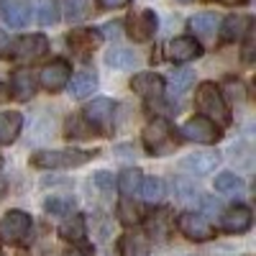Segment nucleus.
<instances>
[{"label":"nucleus","instance_id":"2eb2a0df","mask_svg":"<svg viewBox=\"0 0 256 256\" xmlns=\"http://www.w3.org/2000/svg\"><path fill=\"white\" fill-rule=\"evenodd\" d=\"M113 113H116V102L108 98H98L84 105V118H88L90 126H110Z\"/></svg>","mask_w":256,"mask_h":256},{"label":"nucleus","instance_id":"b1692460","mask_svg":"<svg viewBox=\"0 0 256 256\" xmlns=\"http://www.w3.org/2000/svg\"><path fill=\"white\" fill-rule=\"evenodd\" d=\"M192 84H195V72L192 70H174L169 74V84H164V88H169L172 95H184Z\"/></svg>","mask_w":256,"mask_h":256},{"label":"nucleus","instance_id":"c756f323","mask_svg":"<svg viewBox=\"0 0 256 256\" xmlns=\"http://www.w3.org/2000/svg\"><path fill=\"white\" fill-rule=\"evenodd\" d=\"M216 190L223 192V195H233V192H241L244 190V180L233 172H223L216 177Z\"/></svg>","mask_w":256,"mask_h":256},{"label":"nucleus","instance_id":"dca6fc26","mask_svg":"<svg viewBox=\"0 0 256 256\" xmlns=\"http://www.w3.org/2000/svg\"><path fill=\"white\" fill-rule=\"evenodd\" d=\"M3 20L10 28H20L31 20V6L26 0H3Z\"/></svg>","mask_w":256,"mask_h":256},{"label":"nucleus","instance_id":"0eeeda50","mask_svg":"<svg viewBox=\"0 0 256 256\" xmlns=\"http://www.w3.org/2000/svg\"><path fill=\"white\" fill-rule=\"evenodd\" d=\"M49 52V41L44 34H31V36H20L13 41V54L10 59H20V62H36Z\"/></svg>","mask_w":256,"mask_h":256},{"label":"nucleus","instance_id":"f257e3e1","mask_svg":"<svg viewBox=\"0 0 256 256\" xmlns=\"http://www.w3.org/2000/svg\"><path fill=\"white\" fill-rule=\"evenodd\" d=\"M195 102L205 118H210L216 126H228L230 113H228V105L223 100V92L216 88L212 82H202L198 92H195Z\"/></svg>","mask_w":256,"mask_h":256},{"label":"nucleus","instance_id":"37998d69","mask_svg":"<svg viewBox=\"0 0 256 256\" xmlns=\"http://www.w3.org/2000/svg\"><path fill=\"white\" fill-rule=\"evenodd\" d=\"M6 192H8V182H6L3 177H0V198H3V195H6Z\"/></svg>","mask_w":256,"mask_h":256},{"label":"nucleus","instance_id":"e433bc0d","mask_svg":"<svg viewBox=\"0 0 256 256\" xmlns=\"http://www.w3.org/2000/svg\"><path fill=\"white\" fill-rule=\"evenodd\" d=\"M95 182H98L100 190H105V192L113 190V177H110L108 172H98V174H95Z\"/></svg>","mask_w":256,"mask_h":256},{"label":"nucleus","instance_id":"aec40b11","mask_svg":"<svg viewBox=\"0 0 256 256\" xmlns=\"http://www.w3.org/2000/svg\"><path fill=\"white\" fill-rule=\"evenodd\" d=\"M67 41H70V46L77 54H88V52H92L100 44V34L98 31H90V28H77V31H72L67 36Z\"/></svg>","mask_w":256,"mask_h":256},{"label":"nucleus","instance_id":"a211bd4d","mask_svg":"<svg viewBox=\"0 0 256 256\" xmlns=\"http://www.w3.org/2000/svg\"><path fill=\"white\" fill-rule=\"evenodd\" d=\"M218 26H220V38L223 41H238L251 28V18L248 16H228Z\"/></svg>","mask_w":256,"mask_h":256},{"label":"nucleus","instance_id":"72a5a7b5","mask_svg":"<svg viewBox=\"0 0 256 256\" xmlns=\"http://www.w3.org/2000/svg\"><path fill=\"white\" fill-rule=\"evenodd\" d=\"M84 123L80 120V118H70L67 120V136H80V138H84V136H92L95 131L92 128H82Z\"/></svg>","mask_w":256,"mask_h":256},{"label":"nucleus","instance_id":"2f4dec72","mask_svg":"<svg viewBox=\"0 0 256 256\" xmlns=\"http://www.w3.org/2000/svg\"><path fill=\"white\" fill-rule=\"evenodd\" d=\"M38 20L44 26H54L59 20V3L56 0H41L38 3Z\"/></svg>","mask_w":256,"mask_h":256},{"label":"nucleus","instance_id":"a878e982","mask_svg":"<svg viewBox=\"0 0 256 256\" xmlns=\"http://www.w3.org/2000/svg\"><path fill=\"white\" fill-rule=\"evenodd\" d=\"M105 62H108L110 67H116V70H131V67H136V64H138V56L131 49L116 46V49H110L108 54H105Z\"/></svg>","mask_w":256,"mask_h":256},{"label":"nucleus","instance_id":"393cba45","mask_svg":"<svg viewBox=\"0 0 256 256\" xmlns=\"http://www.w3.org/2000/svg\"><path fill=\"white\" fill-rule=\"evenodd\" d=\"M116 212H118V220H120L123 226H128V228L144 220V212H141V208H138L131 198H123V200L118 202Z\"/></svg>","mask_w":256,"mask_h":256},{"label":"nucleus","instance_id":"4c0bfd02","mask_svg":"<svg viewBox=\"0 0 256 256\" xmlns=\"http://www.w3.org/2000/svg\"><path fill=\"white\" fill-rule=\"evenodd\" d=\"M98 3H100L102 8H126L131 0H98Z\"/></svg>","mask_w":256,"mask_h":256},{"label":"nucleus","instance_id":"4468645a","mask_svg":"<svg viewBox=\"0 0 256 256\" xmlns=\"http://www.w3.org/2000/svg\"><path fill=\"white\" fill-rule=\"evenodd\" d=\"M148 251H152V241L141 230H126L118 241L120 256H148Z\"/></svg>","mask_w":256,"mask_h":256},{"label":"nucleus","instance_id":"c85d7f7f","mask_svg":"<svg viewBox=\"0 0 256 256\" xmlns=\"http://www.w3.org/2000/svg\"><path fill=\"white\" fill-rule=\"evenodd\" d=\"M138 192H141V198H144L146 202H159V200L164 198L166 187H164V182H162L159 177H146V180H141Z\"/></svg>","mask_w":256,"mask_h":256},{"label":"nucleus","instance_id":"1a4fd4ad","mask_svg":"<svg viewBox=\"0 0 256 256\" xmlns=\"http://www.w3.org/2000/svg\"><path fill=\"white\" fill-rule=\"evenodd\" d=\"M70 77H72L70 64L64 62V59H54L52 64H46V67L41 70L38 82H41V88H44V90H49V92H59L62 88H67Z\"/></svg>","mask_w":256,"mask_h":256},{"label":"nucleus","instance_id":"9d476101","mask_svg":"<svg viewBox=\"0 0 256 256\" xmlns=\"http://www.w3.org/2000/svg\"><path fill=\"white\" fill-rule=\"evenodd\" d=\"M164 77L162 74H156V72H138V74H134V80H131V90L136 92V95H141V98H146V100H159L162 95H164Z\"/></svg>","mask_w":256,"mask_h":256},{"label":"nucleus","instance_id":"6ab92c4d","mask_svg":"<svg viewBox=\"0 0 256 256\" xmlns=\"http://www.w3.org/2000/svg\"><path fill=\"white\" fill-rule=\"evenodd\" d=\"M218 24H220V20H218L216 13H198L195 18L190 20V28H192V34H195L198 38L210 41V38H216Z\"/></svg>","mask_w":256,"mask_h":256},{"label":"nucleus","instance_id":"ddd939ff","mask_svg":"<svg viewBox=\"0 0 256 256\" xmlns=\"http://www.w3.org/2000/svg\"><path fill=\"white\" fill-rule=\"evenodd\" d=\"M251 220L254 216L248 205H233L220 216V228L226 233H246L251 228Z\"/></svg>","mask_w":256,"mask_h":256},{"label":"nucleus","instance_id":"c9c22d12","mask_svg":"<svg viewBox=\"0 0 256 256\" xmlns=\"http://www.w3.org/2000/svg\"><path fill=\"white\" fill-rule=\"evenodd\" d=\"M13 41L16 38H10V34H0V56L3 59H10V54H13Z\"/></svg>","mask_w":256,"mask_h":256},{"label":"nucleus","instance_id":"a18cd8bd","mask_svg":"<svg viewBox=\"0 0 256 256\" xmlns=\"http://www.w3.org/2000/svg\"><path fill=\"white\" fill-rule=\"evenodd\" d=\"M0 164H3V156H0Z\"/></svg>","mask_w":256,"mask_h":256},{"label":"nucleus","instance_id":"473e14b6","mask_svg":"<svg viewBox=\"0 0 256 256\" xmlns=\"http://www.w3.org/2000/svg\"><path fill=\"white\" fill-rule=\"evenodd\" d=\"M67 6V18L70 20H82L88 16V0H64Z\"/></svg>","mask_w":256,"mask_h":256},{"label":"nucleus","instance_id":"20e7f679","mask_svg":"<svg viewBox=\"0 0 256 256\" xmlns=\"http://www.w3.org/2000/svg\"><path fill=\"white\" fill-rule=\"evenodd\" d=\"M31 216L24 210H10L0 218V236L8 244H20L31 233Z\"/></svg>","mask_w":256,"mask_h":256},{"label":"nucleus","instance_id":"f8f14e48","mask_svg":"<svg viewBox=\"0 0 256 256\" xmlns=\"http://www.w3.org/2000/svg\"><path fill=\"white\" fill-rule=\"evenodd\" d=\"M220 164V154L212 152V148H202V152H195V154H187L182 159V166L187 169L190 174H198V177H205L210 172H216V166Z\"/></svg>","mask_w":256,"mask_h":256},{"label":"nucleus","instance_id":"c03bdc74","mask_svg":"<svg viewBox=\"0 0 256 256\" xmlns=\"http://www.w3.org/2000/svg\"><path fill=\"white\" fill-rule=\"evenodd\" d=\"M180 3H190V0H180Z\"/></svg>","mask_w":256,"mask_h":256},{"label":"nucleus","instance_id":"412c9836","mask_svg":"<svg viewBox=\"0 0 256 256\" xmlns=\"http://www.w3.org/2000/svg\"><path fill=\"white\" fill-rule=\"evenodd\" d=\"M70 92H72V98H77V100H82V98H88V95H92V90L98 88V74L95 72H80V74H74V77H70Z\"/></svg>","mask_w":256,"mask_h":256},{"label":"nucleus","instance_id":"9b49d317","mask_svg":"<svg viewBox=\"0 0 256 256\" xmlns=\"http://www.w3.org/2000/svg\"><path fill=\"white\" fill-rule=\"evenodd\" d=\"M202 54V46L195 36H177L166 44V56L177 62V64H184V62H192Z\"/></svg>","mask_w":256,"mask_h":256},{"label":"nucleus","instance_id":"f03ea898","mask_svg":"<svg viewBox=\"0 0 256 256\" xmlns=\"http://www.w3.org/2000/svg\"><path fill=\"white\" fill-rule=\"evenodd\" d=\"M141 138H144L146 152L148 154H156V156L169 154L174 148V144H177L174 141V128H172V123H169L166 118L148 120L146 128H144V134H141Z\"/></svg>","mask_w":256,"mask_h":256},{"label":"nucleus","instance_id":"4be33fe9","mask_svg":"<svg viewBox=\"0 0 256 256\" xmlns=\"http://www.w3.org/2000/svg\"><path fill=\"white\" fill-rule=\"evenodd\" d=\"M20 126H24V118L16 110L0 113V144H13L20 134Z\"/></svg>","mask_w":256,"mask_h":256},{"label":"nucleus","instance_id":"cd10ccee","mask_svg":"<svg viewBox=\"0 0 256 256\" xmlns=\"http://www.w3.org/2000/svg\"><path fill=\"white\" fill-rule=\"evenodd\" d=\"M169 226H172V216H169V210H159V212H154V216L148 218V233H146V236L166 238Z\"/></svg>","mask_w":256,"mask_h":256},{"label":"nucleus","instance_id":"39448f33","mask_svg":"<svg viewBox=\"0 0 256 256\" xmlns=\"http://www.w3.org/2000/svg\"><path fill=\"white\" fill-rule=\"evenodd\" d=\"M177 228L190 241H210L216 236V228H212L210 220L205 216H200V212H182L180 220H177Z\"/></svg>","mask_w":256,"mask_h":256},{"label":"nucleus","instance_id":"f704fd0d","mask_svg":"<svg viewBox=\"0 0 256 256\" xmlns=\"http://www.w3.org/2000/svg\"><path fill=\"white\" fill-rule=\"evenodd\" d=\"M254 49H256V44H254V28H248L246 31V44H244V62L246 64H251L254 62Z\"/></svg>","mask_w":256,"mask_h":256},{"label":"nucleus","instance_id":"a19ab883","mask_svg":"<svg viewBox=\"0 0 256 256\" xmlns=\"http://www.w3.org/2000/svg\"><path fill=\"white\" fill-rule=\"evenodd\" d=\"M216 3H220V6H246L248 0H216Z\"/></svg>","mask_w":256,"mask_h":256},{"label":"nucleus","instance_id":"f3484780","mask_svg":"<svg viewBox=\"0 0 256 256\" xmlns=\"http://www.w3.org/2000/svg\"><path fill=\"white\" fill-rule=\"evenodd\" d=\"M16 100H28L36 95V77L28 70H18L10 77V90H8Z\"/></svg>","mask_w":256,"mask_h":256},{"label":"nucleus","instance_id":"423d86ee","mask_svg":"<svg viewBox=\"0 0 256 256\" xmlns=\"http://www.w3.org/2000/svg\"><path fill=\"white\" fill-rule=\"evenodd\" d=\"M180 134L187 141H195V144H216L220 138V128L212 123L210 118H205V116H195V118H190L182 126Z\"/></svg>","mask_w":256,"mask_h":256},{"label":"nucleus","instance_id":"bb28decb","mask_svg":"<svg viewBox=\"0 0 256 256\" xmlns=\"http://www.w3.org/2000/svg\"><path fill=\"white\" fill-rule=\"evenodd\" d=\"M141 180H144L141 169H136V166H131V169H123L120 177H118V190L123 192L126 198H131V195H136V192H138Z\"/></svg>","mask_w":256,"mask_h":256},{"label":"nucleus","instance_id":"58836bf2","mask_svg":"<svg viewBox=\"0 0 256 256\" xmlns=\"http://www.w3.org/2000/svg\"><path fill=\"white\" fill-rule=\"evenodd\" d=\"M67 256H92V251L90 248H70Z\"/></svg>","mask_w":256,"mask_h":256},{"label":"nucleus","instance_id":"ea45409f","mask_svg":"<svg viewBox=\"0 0 256 256\" xmlns=\"http://www.w3.org/2000/svg\"><path fill=\"white\" fill-rule=\"evenodd\" d=\"M8 95H10V92H8V84H6V82H0V105L8 100Z\"/></svg>","mask_w":256,"mask_h":256},{"label":"nucleus","instance_id":"6e6552de","mask_svg":"<svg viewBox=\"0 0 256 256\" xmlns=\"http://www.w3.org/2000/svg\"><path fill=\"white\" fill-rule=\"evenodd\" d=\"M156 28H159V20H156L154 10L144 8V10H136V13L128 16V36H131L134 41H138V44L154 38Z\"/></svg>","mask_w":256,"mask_h":256},{"label":"nucleus","instance_id":"79ce46f5","mask_svg":"<svg viewBox=\"0 0 256 256\" xmlns=\"http://www.w3.org/2000/svg\"><path fill=\"white\" fill-rule=\"evenodd\" d=\"M105 34H110V36H118V34H120V26H118V24H113V26H108V28H105Z\"/></svg>","mask_w":256,"mask_h":256},{"label":"nucleus","instance_id":"7ed1b4c3","mask_svg":"<svg viewBox=\"0 0 256 256\" xmlns=\"http://www.w3.org/2000/svg\"><path fill=\"white\" fill-rule=\"evenodd\" d=\"M92 159V152H80V148H64V152H36L31 164L38 169H72L82 166Z\"/></svg>","mask_w":256,"mask_h":256},{"label":"nucleus","instance_id":"5701e85b","mask_svg":"<svg viewBox=\"0 0 256 256\" xmlns=\"http://www.w3.org/2000/svg\"><path fill=\"white\" fill-rule=\"evenodd\" d=\"M59 236L70 244H80L84 236H88V223H84L82 216H70L59 226Z\"/></svg>","mask_w":256,"mask_h":256},{"label":"nucleus","instance_id":"7c9ffc66","mask_svg":"<svg viewBox=\"0 0 256 256\" xmlns=\"http://www.w3.org/2000/svg\"><path fill=\"white\" fill-rule=\"evenodd\" d=\"M46 212H52V216H70L72 208H74V200L67 198V195H52L46 202H44Z\"/></svg>","mask_w":256,"mask_h":256}]
</instances>
